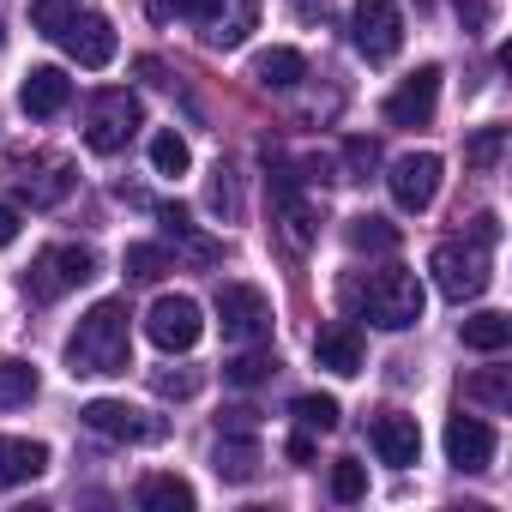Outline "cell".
I'll return each mask as SVG.
<instances>
[{
    "instance_id": "6da1fadb",
    "label": "cell",
    "mask_w": 512,
    "mask_h": 512,
    "mask_svg": "<svg viewBox=\"0 0 512 512\" xmlns=\"http://www.w3.org/2000/svg\"><path fill=\"white\" fill-rule=\"evenodd\" d=\"M344 308H350V320H368L374 332H410L422 320L428 296H422L416 272L386 266V272H368V278H344Z\"/></svg>"
},
{
    "instance_id": "7a4b0ae2",
    "label": "cell",
    "mask_w": 512,
    "mask_h": 512,
    "mask_svg": "<svg viewBox=\"0 0 512 512\" xmlns=\"http://www.w3.org/2000/svg\"><path fill=\"white\" fill-rule=\"evenodd\" d=\"M127 320H133L127 302H115V296L97 302L67 338V368L73 374H127L133 368V326Z\"/></svg>"
},
{
    "instance_id": "3957f363",
    "label": "cell",
    "mask_w": 512,
    "mask_h": 512,
    "mask_svg": "<svg viewBox=\"0 0 512 512\" xmlns=\"http://www.w3.org/2000/svg\"><path fill=\"white\" fill-rule=\"evenodd\" d=\"M428 272H434V290L446 296V302H476L482 290H488V241H476V235H464V241H440L434 253H428Z\"/></svg>"
},
{
    "instance_id": "277c9868",
    "label": "cell",
    "mask_w": 512,
    "mask_h": 512,
    "mask_svg": "<svg viewBox=\"0 0 512 512\" xmlns=\"http://www.w3.org/2000/svg\"><path fill=\"white\" fill-rule=\"evenodd\" d=\"M91 278H97V253L61 241V247H43L37 260H31V272H25V296H31V302H61L67 290H79V284H91Z\"/></svg>"
},
{
    "instance_id": "5b68a950",
    "label": "cell",
    "mask_w": 512,
    "mask_h": 512,
    "mask_svg": "<svg viewBox=\"0 0 512 512\" xmlns=\"http://www.w3.org/2000/svg\"><path fill=\"white\" fill-rule=\"evenodd\" d=\"M139 121H145V109H139L133 91H97V97L85 103L79 133H85V145H91L97 157H115V151H127V139L139 133Z\"/></svg>"
},
{
    "instance_id": "8992f818",
    "label": "cell",
    "mask_w": 512,
    "mask_h": 512,
    "mask_svg": "<svg viewBox=\"0 0 512 512\" xmlns=\"http://www.w3.org/2000/svg\"><path fill=\"white\" fill-rule=\"evenodd\" d=\"M350 43H356L362 61H392L404 49L398 0H356V7H350Z\"/></svg>"
},
{
    "instance_id": "52a82bcc",
    "label": "cell",
    "mask_w": 512,
    "mask_h": 512,
    "mask_svg": "<svg viewBox=\"0 0 512 512\" xmlns=\"http://www.w3.org/2000/svg\"><path fill=\"white\" fill-rule=\"evenodd\" d=\"M13 181H19V199H25L31 211H49V205H61V199L73 193L79 169H73L67 157H55V151H31V157L13 163Z\"/></svg>"
},
{
    "instance_id": "ba28073f",
    "label": "cell",
    "mask_w": 512,
    "mask_h": 512,
    "mask_svg": "<svg viewBox=\"0 0 512 512\" xmlns=\"http://www.w3.org/2000/svg\"><path fill=\"white\" fill-rule=\"evenodd\" d=\"M217 326L229 344H260L272 332V302L266 290H253V284H223L217 290Z\"/></svg>"
},
{
    "instance_id": "9c48e42d",
    "label": "cell",
    "mask_w": 512,
    "mask_h": 512,
    "mask_svg": "<svg viewBox=\"0 0 512 512\" xmlns=\"http://www.w3.org/2000/svg\"><path fill=\"white\" fill-rule=\"evenodd\" d=\"M145 338H151L157 350H169V356L193 350V344L205 338V314H199V302H193V296H157L151 314H145Z\"/></svg>"
},
{
    "instance_id": "30bf717a",
    "label": "cell",
    "mask_w": 512,
    "mask_h": 512,
    "mask_svg": "<svg viewBox=\"0 0 512 512\" xmlns=\"http://www.w3.org/2000/svg\"><path fill=\"white\" fill-rule=\"evenodd\" d=\"M79 422H85L91 434H103V440H121V446H151V440H163V422L145 416L139 404H121V398H91V404L79 410Z\"/></svg>"
},
{
    "instance_id": "8fae6325",
    "label": "cell",
    "mask_w": 512,
    "mask_h": 512,
    "mask_svg": "<svg viewBox=\"0 0 512 512\" xmlns=\"http://www.w3.org/2000/svg\"><path fill=\"white\" fill-rule=\"evenodd\" d=\"M386 187H392V205H398V211H428L434 193H440V157H434V151H404V157L392 163Z\"/></svg>"
},
{
    "instance_id": "7c38bea8",
    "label": "cell",
    "mask_w": 512,
    "mask_h": 512,
    "mask_svg": "<svg viewBox=\"0 0 512 512\" xmlns=\"http://www.w3.org/2000/svg\"><path fill=\"white\" fill-rule=\"evenodd\" d=\"M302 175H290L284 163H272V193H278V229H284V241L296 247V253H308L314 247V229H320V211L302 199V187H296Z\"/></svg>"
},
{
    "instance_id": "4fadbf2b",
    "label": "cell",
    "mask_w": 512,
    "mask_h": 512,
    "mask_svg": "<svg viewBox=\"0 0 512 512\" xmlns=\"http://www.w3.org/2000/svg\"><path fill=\"white\" fill-rule=\"evenodd\" d=\"M55 43H61L79 67H91V73L115 61V25H109L103 13H73V19H67V31H61Z\"/></svg>"
},
{
    "instance_id": "5bb4252c",
    "label": "cell",
    "mask_w": 512,
    "mask_h": 512,
    "mask_svg": "<svg viewBox=\"0 0 512 512\" xmlns=\"http://www.w3.org/2000/svg\"><path fill=\"white\" fill-rule=\"evenodd\" d=\"M440 103V67H416L392 97H386V121L392 127H428Z\"/></svg>"
},
{
    "instance_id": "9a60e30c",
    "label": "cell",
    "mask_w": 512,
    "mask_h": 512,
    "mask_svg": "<svg viewBox=\"0 0 512 512\" xmlns=\"http://www.w3.org/2000/svg\"><path fill=\"white\" fill-rule=\"evenodd\" d=\"M368 440H374L380 464H392V470H410V464L422 458V428H416V416H404V410H380V416L368 422Z\"/></svg>"
},
{
    "instance_id": "2e32d148",
    "label": "cell",
    "mask_w": 512,
    "mask_h": 512,
    "mask_svg": "<svg viewBox=\"0 0 512 512\" xmlns=\"http://www.w3.org/2000/svg\"><path fill=\"white\" fill-rule=\"evenodd\" d=\"M446 458H452V470H488L494 464V428L482 422V416H452L446 422Z\"/></svg>"
},
{
    "instance_id": "e0dca14e",
    "label": "cell",
    "mask_w": 512,
    "mask_h": 512,
    "mask_svg": "<svg viewBox=\"0 0 512 512\" xmlns=\"http://www.w3.org/2000/svg\"><path fill=\"white\" fill-rule=\"evenodd\" d=\"M253 25H260V0H217L199 19V37H205V49H241Z\"/></svg>"
},
{
    "instance_id": "ac0fdd59",
    "label": "cell",
    "mask_w": 512,
    "mask_h": 512,
    "mask_svg": "<svg viewBox=\"0 0 512 512\" xmlns=\"http://www.w3.org/2000/svg\"><path fill=\"white\" fill-rule=\"evenodd\" d=\"M67 103H73V79H67L61 67H31V73H25V85H19V109H25L31 121H55Z\"/></svg>"
},
{
    "instance_id": "d6986e66",
    "label": "cell",
    "mask_w": 512,
    "mask_h": 512,
    "mask_svg": "<svg viewBox=\"0 0 512 512\" xmlns=\"http://www.w3.org/2000/svg\"><path fill=\"white\" fill-rule=\"evenodd\" d=\"M211 470L223 482H253L260 476V440H253L247 428H223L217 446H211Z\"/></svg>"
},
{
    "instance_id": "ffe728a7",
    "label": "cell",
    "mask_w": 512,
    "mask_h": 512,
    "mask_svg": "<svg viewBox=\"0 0 512 512\" xmlns=\"http://www.w3.org/2000/svg\"><path fill=\"white\" fill-rule=\"evenodd\" d=\"M157 223H163V235L187 253V266H199V272H205V266H217V260H223V247H217L211 235H199V229H193L187 205H157Z\"/></svg>"
},
{
    "instance_id": "44dd1931",
    "label": "cell",
    "mask_w": 512,
    "mask_h": 512,
    "mask_svg": "<svg viewBox=\"0 0 512 512\" xmlns=\"http://www.w3.org/2000/svg\"><path fill=\"white\" fill-rule=\"evenodd\" d=\"M362 356L368 350H362V332L356 326H344V320L338 326H320V338H314V362L320 368H332V374L350 380V374H362Z\"/></svg>"
},
{
    "instance_id": "7402d4cb",
    "label": "cell",
    "mask_w": 512,
    "mask_h": 512,
    "mask_svg": "<svg viewBox=\"0 0 512 512\" xmlns=\"http://www.w3.org/2000/svg\"><path fill=\"white\" fill-rule=\"evenodd\" d=\"M43 470H49V446H43V440H19V434H0V488L37 482Z\"/></svg>"
},
{
    "instance_id": "603a6c76",
    "label": "cell",
    "mask_w": 512,
    "mask_h": 512,
    "mask_svg": "<svg viewBox=\"0 0 512 512\" xmlns=\"http://www.w3.org/2000/svg\"><path fill=\"white\" fill-rule=\"evenodd\" d=\"M302 79H308L302 49H260V55H253V85H260V91H296Z\"/></svg>"
},
{
    "instance_id": "cb8c5ba5",
    "label": "cell",
    "mask_w": 512,
    "mask_h": 512,
    "mask_svg": "<svg viewBox=\"0 0 512 512\" xmlns=\"http://www.w3.org/2000/svg\"><path fill=\"white\" fill-rule=\"evenodd\" d=\"M458 338H464V350L500 356V350L512 344V320H506V314H494V308H482V314H470V320L458 326Z\"/></svg>"
},
{
    "instance_id": "d4e9b609",
    "label": "cell",
    "mask_w": 512,
    "mask_h": 512,
    "mask_svg": "<svg viewBox=\"0 0 512 512\" xmlns=\"http://www.w3.org/2000/svg\"><path fill=\"white\" fill-rule=\"evenodd\" d=\"M133 500H139L145 512H187V506H193V488H187L181 476L157 470V476H145V482L133 488Z\"/></svg>"
},
{
    "instance_id": "484cf974",
    "label": "cell",
    "mask_w": 512,
    "mask_h": 512,
    "mask_svg": "<svg viewBox=\"0 0 512 512\" xmlns=\"http://www.w3.org/2000/svg\"><path fill=\"white\" fill-rule=\"evenodd\" d=\"M344 235H350L356 253H398V223H386V217H374V211H368V217H350Z\"/></svg>"
},
{
    "instance_id": "4316f807",
    "label": "cell",
    "mask_w": 512,
    "mask_h": 512,
    "mask_svg": "<svg viewBox=\"0 0 512 512\" xmlns=\"http://www.w3.org/2000/svg\"><path fill=\"white\" fill-rule=\"evenodd\" d=\"M31 398H37V368L19 362V356H7V362H0V410H19Z\"/></svg>"
},
{
    "instance_id": "83f0119b",
    "label": "cell",
    "mask_w": 512,
    "mask_h": 512,
    "mask_svg": "<svg viewBox=\"0 0 512 512\" xmlns=\"http://www.w3.org/2000/svg\"><path fill=\"white\" fill-rule=\"evenodd\" d=\"M278 374V356L272 350H247V356H229L223 362V380L229 386H260V380H272Z\"/></svg>"
},
{
    "instance_id": "f1b7e54d",
    "label": "cell",
    "mask_w": 512,
    "mask_h": 512,
    "mask_svg": "<svg viewBox=\"0 0 512 512\" xmlns=\"http://www.w3.org/2000/svg\"><path fill=\"white\" fill-rule=\"evenodd\" d=\"M187 163H193L187 139H181L175 127H163V133L151 139V169H157V175H187Z\"/></svg>"
},
{
    "instance_id": "f546056e",
    "label": "cell",
    "mask_w": 512,
    "mask_h": 512,
    "mask_svg": "<svg viewBox=\"0 0 512 512\" xmlns=\"http://www.w3.org/2000/svg\"><path fill=\"white\" fill-rule=\"evenodd\" d=\"M169 272V253L157 247V241H133L127 247V278H139V284H157Z\"/></svg>"
},
{
    "instance_id": "4dcf8cb0",
    "label": "cell",
    "mask_w": 512,
    "mask_h": 512,
    "mask_svg": "<svg viewBox=\"0 0 512 512\" xmlns=\"http://www.w3.org/2000/svg\"><path fill=\"white\" fill-rule=\"evenodd\" d=\"M290 410H296V422H302V428H320V434H332V428H338V398H326V392H302Z\"/></svg>"
},
{
    "instance_id": "1f68e13d",
    "label": "cell",
    "mask_w": 512,
    "mask_h": 512,
    "mask_svg": "<svg viewBox=\"0 0 512 512\" xmlns=\"http://www.w3.org/2000/svg\"><path fill=\"white\" fill-rule=\"evenodd\" d=\"M500 151H506V127H482V133H470V145H464V163L488 175V169L500 163Z\"/></svg>"
},
{
    "instance_id": "d6a6232c",
    "label": "cell",
    "mask_w": 512,
    "mask_h": 512,
    "mask_svg": "<svg viewBox=\"0 0 512 512\" xmlns=\"http://www.w3.org/2000/svg\"><path fill=\"white\" fill-rule=\"evenodd\" d=\"M464 398H476V404H488V410H506V404H512V380H506V368L476 374V380L464 386Z\"/></svg>"
},
{
    "instance_id": "836d02e7",
    "label": "cell",
    "mask_w": 512,
    "mask_h": 512,
    "mask_svg": "<svg viewBox=\"0 0 512 512\" xmlns=\"http://www.w3.org/2000/svg\"><path fill=\"white\" fill-rule=\"evenodd\" d=\"M73 13H79V0H31V25H37L43 37H61Z\"/></svg>"
},
{
    "instance_id": "e575fe53",
    "label": "cell",
    "mask_w": 512,
    "mask_h": 512,
    "mask_svg": "<svg viewBox=\"0 0 512 512\" xmlns=\"http://www.w3.org/2000/svg\"><path fill=\"white\" fill-rule=\"evenodd\" d=\"M380 169V145L374 139H344V181H368Z\"/></svg>"
},
{
    "instance_id": "d590c367",
    "label": "cell",
    "mask_w": 512,
    "mask_h": 512,
    "mask_svg": "<svg viewBox=\"0 0 512 512\" xmlns=\"http://www.w3.org/2000/svg\"><path fill=\"white\" fill-rule=\"evenodd\" d=\"M211 7H217V0H145V13H151L157 25H169V19H193V25H199Z\"/></svg>"
},
{
    "instance_id": "8d00e7d4",
    "label": "cell",
    "mask_w": 512,
    "mask_h": 512,
    "mask_svg": "<svg viewBox=\"0 0 512 512\" xmlns=\"http://www.w3.org/2000/svg\"><path fill=\"white\" fill-rule=\"evenodd\" d=\"M332 494H338V500H362V494H368V470H362L356 458H338V464H332Z\"/></svg>"
},
{
    "instance_id": "74e56055",
    "label": "cell",
    "mask_w": 512,
    "mask_h": 512,
    "mask_svg": "<svg viewBox=\"0 0 512 512\" xmlns=\"http://www.w3.org/2000/svg\"><path fill=\"white\" fill-rule=\"evenodd\" d=\"M211 211H217V217H235V211H241L235 169H223V163H217V175H211Z\"/></svg>"
},
{
    "instance_id": "f35d334b",
    "label": "cell",
    "mask_w": 512,
    "mask_h": 512,
    "mask_svg": "<svg viewBox=\"0 0 512 512\" xmlns=\"http://www.w3.org/2000/svg\"><path fill=\"white\" fill-rule=\"evenodd\" d=\"M151 392H157V398H193V392H199V374H193V368H181V374L157 368V374H151Z\"/></svg>"
},
{
    "instance_id": "ab89813d",
    "label": "cell",
    "mask_w": 512,
    "mask_h": 512,
    "mask_svg": "<svg viewBox=\"0 0 512 512\" xmlns=\"http://www.w3.org/2000/svg\"><path fill=\"white\" fill-rule=\"evenodd\" d=\"M452 7L464 13L470 31H488V19H494V0H452Z\"/></svg>"
},
{
    "instance_id": "60d3db41",
    "label": "cell",
    "mask_w": 512,
    "mask_h": 512,
    "mask_svg": "<svg viewBox=\"0 0 512 512\" xmlns=\"http://www.w3.org/2000/svg\"><path fill=\"white\" fill-rule=\"evenodd\" d=\"M296 19L302 25H326L332 19V0H296Z\"/></svg>"
},
{
    "instance_id": "b9f144b4",
    "label": "cell",
    "mask_w": 512,
    "mask_h": 512,
    "mask_svg": "<svg viewBox=\"0 0 512 512\" xmlns=\"http://www.w3.org/2000/svg\"><path fill=\"white\" fill-rule=\"evenodd\" d=\"M13 241H19V211L0 199V247H13Z\"/></svg>"
},
{
    "instance_id": "7bdbcfd3",
    "label": "cell",
    "mask_w": 512,
    "mask_h": 512,
    "mask_svg": "<svg viewBox=\"0 0 512 512\" xmlns=\"http://www.w3.org/2000/svg\"><path fill=\"white\" fill-rule=\"evenodd\" d=\"M470 235H476V241H488V247H494V241H500V217H494V211H482V217H476V223H470Z\"/></svg>"
},
{
    "instance_id": "ee69618b",
    "label": "cell",
    "mask_w": 512,
    "mask_h": 512,
    "mask_svg": "<svg viewBox=\"0 0 512 512\" xmlns=\"http://www.w3.org/2000/svg\"><path fill=\"white\" fill-rule=\"evenodd\" d=\"M290 464H314V440H308V434L290 440Z\"/></svg>"
},
{
    "instance_id": "f6af8a7d",
    "label": "cell",
    "mask_w": 512,
    "mask_h": 512,
    "mask_svg": "<svg viewBox=\"0 0 512 512\" xmlns=\"http://www.w3.org/2000/svg\"><path fill=\"white\" fill-rule=\"evenodd\" d=\"M0 49H7V25H0Z\"/></svg>"
}]
</instances>
